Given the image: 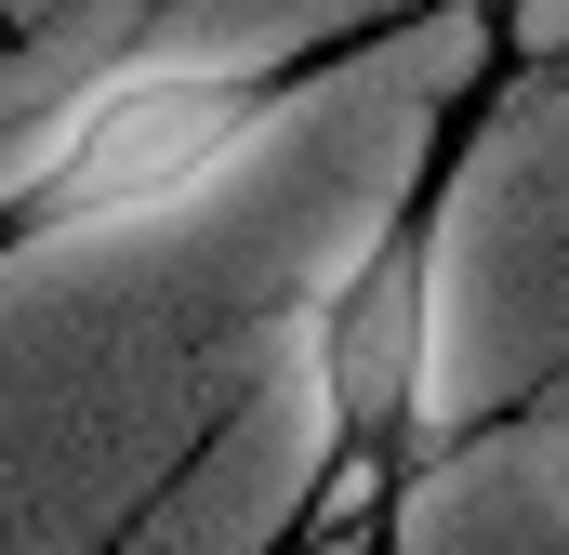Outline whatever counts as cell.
Returning a JSON list of instances; mask_svg holds the SVG:
<instances>
[{
  "label": "cell",
  "mask_w": 569,
  "mask_h": 555,
  "mask_svg": "<svg viewBox=\"0 0 569 555\" xmlns=\"http://www.w3.org/2000/svg\"><path fill=\"white\" fill-rule=\"evenodd\" d=\"M530 93V40H517V0H490L477 27V67L437 93L425 145L398 172V199L371 212V239L318 278V304L291 317V371H305V423H318V463L291 490V543L305 529H398L411 490L437 463V344H450V225H463V185L490 133L517 120Z\"/></svg>",
  "instance_id": "1"
},
{
  "label": "cell",
  "mask_w": 569,
  "mask_h": 555,
  "mask_svg": "<svg viewBox=\"0 0 569 555\" xmlns=\"http://www.w3.org/2000/svg\"><path fill=\"white\" fill-rule=\"evenodd\" d=\"M450 0H358L331 27H291L252 53H107L80 93L40 107V145L0 172V278L67 252V239H133L159 212H186L199 185H226L252 145L305 120L331 80H358L385 40L437 27Z\"/></svg>",
  "instance_id": "2"
}]
</instances>
